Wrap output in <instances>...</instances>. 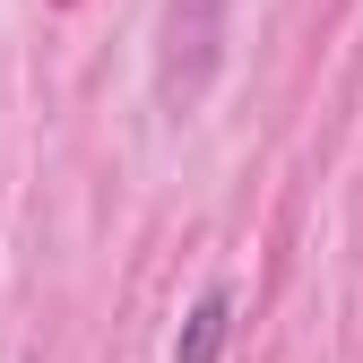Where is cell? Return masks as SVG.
Returning a JSON list of instances; mask_svg holds the SVG:
<instances>
[{
	"mask_svg": "<svg viewBox=\"0 0 363 363\" xmlns=\"http://www.w3.org/2000/svg\"><path fill=\"white\" fill-rule=\"evenodd\" d=\"M225 9L234 0H164V35H156V96L173 113H191L208 96V78L225 61Z\"/></svg>",
	"mask_w": 363,
	"mask_h": 363,
	"instance_id": "obj_1",
	"label": "cell"
},
{
	"mask_svg": "<svg viewBox=\"0 0 363 363\" xmlns=\"http://www.w3.org/2000/svg\"><path fill=\"white\" fill-rule=\"evenodd\" d=\"M225 346H234V286H208L173 337V363H225Z\"/></svg>",
	"mask_w": 363,
	"mask_h": 363,
	"instance_id": "obj_2",
	"label": "cell"
}]
</instances>
